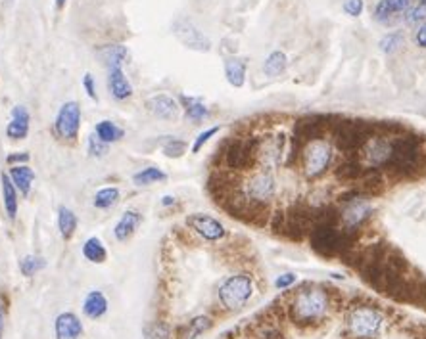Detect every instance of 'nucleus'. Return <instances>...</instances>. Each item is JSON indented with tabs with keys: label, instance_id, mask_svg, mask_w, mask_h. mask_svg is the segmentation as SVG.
I'll return each mask as SVG.
<instances>
[{
	"label": "nucleus",
	"instance_id": "f257e3e1",
	"mask_svg": "<svg viewBox=\"0 0 426 339\" xmlns=\"http://www.w3.org/2000/svg\"><path fill=\"white\" fill-rule=\"evenodd\" d=\"M330 311V297L323 288H304L290 303V316L298 324H315Z\"/></svg>",
	"mask_w": 426,
	"mask_h": 339
},
{
	"label": "nucleus",
	"instance_id": "f03ea898",
	"mask_svg": "<svg viewBox=\"0 0 426 339\" xmlns=\"http://www.w3.org/2000/svg\"><path fill=\"white\" fill-rule=\"evenodd\" d=\"M333 144L324 138L317 137L307 140L300 152V161H302V173L309 180H315L323 176L328 167L333 163Z\"/></svg>",
	"mask_w": 426,
	"mask_h": 339
},
{
	"label": "nucleus",
	"instance_id": "7ed1b4c3",
	"mask_svg": "<svg viewBox=\"0 0 426 339\" xmlns=\"http://www.w3.org/2000/svg\"><path fill=\"white\" fill-rule=\"evenodd\" d=\"M346 326L353 339H374L384 328V314L372 305H357L348 312Z\"/></svg>",
	"mask_w": 426,
	"mask_h": 339
},
{
	"label": "nucleus",
	"instance_id": "20e7f679",
	"mask_svg": "<svg viewBox=\"0 0 426 339\" xmlns=\"http://www.w3.org/2000/svg\"><path fill=\"white\" fill-rule=\"evenodd\" d=\"M421 142L413 135H396L392 137V156L386 169L394 173L409 174L421 163Z\"/></svg>",
	"mask_w": 426,
	"mask_h": 339
},
{
	"label": "nucleus",
	"instance_id": "39448f33",
	"mask_svg": "<svg viewBox=\"0 0 426 339\" xmlns=\"http://www.w3.org/2000/svg\"><path fill=\"white\" fill-rule=\"evenodd\" d=\"M240 196L251 205L256 207H265L277 194V180H275V174L271 169H260V171H254V173L244 180L242 184Z\"/></svg>",
	"mask_w": 426,
	"mask_h": 339
},
{
	"label": "nucleus",
	"instance_id": "423d86ee",
	"mask_svg": "<svg viewBox=\"0 0 426 339\" xmlns=\"http://www.w3.org/2000/svg\"><path fill=\"white\" fill-rule=\"evenodd\" d=\"M311 232V246L321 255H334L340 253L350 246V230L336 229L334 222H319Z\"/></svg>",
	"mask_w": 426,
	"mask_h": 339
},
{
	"label": "nucleus",
	"instance_id": "0eeeda50",
	"mask_svg": "<svg viewBox=\"0 0 426 339\" xmlns=\"http://www.w3.org/2000/svg\"><path fill=\"white\" fill-rule=\"evenodd\" d=\"M219 303L227 311H238L254 295V280L248 274H234L219 285Z\"/></svg>",
	"mask_w": 426,
	"mask_h": 339
},
{
	"label": "nucleus",
	"instance_id": "6e6552de",
	"mask_svg": "<svg viewBox=\"0 0 426 339\" xmlns=\"http://www.w3.org/2000/svg\"><path fill=\"white\" fill-rule=\"evenodd\" d=\"M371 125L365 121H342L334 128V142L342 152H357L371 137Z\"/></svg>",
	"mask_w": 426,
	"mask_h": 339
},
{
	"label": "nucleus",
	"instance_id": "1a4fd4ad",
	"mask_svg": "<svg viewBox=\"0 0 426 339\" xmlns=\"http://www.w3.org/2000/svg\"><path fill=\"white\" fill-rule=\"evenodd\" d=\"M225 165L232 171H246L256 161V138H234L223 152Z\"/></svg>",
	"mask_w": 426,
	"mask_h": 339
},
{
	"label": "nucleus",
	"instance_id": "9d476101",
	"mask_svg": "<svg viewBox=\"0 0 426 339\" xmlns=\"http://www.w3.org/2000/svg\"><path fill=\"white\" fill-rule=\"evenodd\" d=\"M81 128V108L75 100L65 102L60 106L54 119V135L65 142H74L79 137Z\"/></svg>",
	"mask_w": 426,
	"mask_h": 339
},
{
	"label": "nucleus",
	"instance_id": "9b49d317",
	"mask_svg": "<svg viewBox=\"0 0 426 339\" xmlns=\"http://www.w3.org/2000/svg\"><path fill=\"white\" fill-rule=\"evenodd\" d=\"M372 205L369 198H365L361 194H352L350 200H344V209L340 211V219L344 222V229L355 232L357 226H361L365 219L371 215Z\"/></svg>",
	"mask_w": 426,
	"mask_h": 339
},
{
	"label": "nucleus",
	"instance_id": "f8f14e48",
	"mask_svg": "<svg viewBox=\"0 0 426 339\" xmlns=\"http://www.w3.org/2000/svg\"><path fill=\"white\" fill-rule=\"evenodd\" d=\"M173 35H175L186 48L196 52H208L212 48V40L204 31L196 27L190 19H177L173 23Z\"/></svg>",
	"mask_w": 426,
	"mask_h": 339
},
{
	"label": "nucleus",
	"instance_id": "ddd939ff",
	"mask_svg": "<svg viewBox=\"0 0 426 339\" xmlns=\"http://www.w3.org/2000/svg\"><path fill=\"white\" fill-rule=\"evenodd\" d=\"M186 224L194 230L200 238H204L205 242H219L227 236V230L217 219H213L212 215H205V213H192L188 215Z\"/></svg>",
	"mask_w": 426,
	"mask_h": 339
},
{
	"label": "nucleus",
	"instance_id": "4468645a",
	"mask_svg": "<svg viewBox=\"0 0 426 339\" xmlns=\"http://www.w3.org/2000/svg\"><path fill=\"white\" fill-rule=\"evenodd\" d=\"M146 110L152 113L154 117L164 121H177L181 115V104L177 98L169 96V94H154L146 100Z\"/></svg>",
	"mask_w": 426,
	"mask_h": 339
},
{
	"label": "nucleus",
	"instance_id": "2eb2a0df",
	"mask_svg": "<svg viewBox=\"0 0 426 339\" xmlns=\"http://www.w3.org/2000/svg\"><path fill=\"white\" fill-rule=\"evenodd\" d=\"M29 123L31 115L25 106H14L10 113V123L6 127V137L10 140H23L29 135Z\"/></svg>",
	"mask_w": 426,
	"mask_h": 339
},
{
	"label": "nucleus",
	"instance_id": "dca6fc26",
	"mask_svg": "<svg viewBox=\"0 0 426 339\" xmlns=\"http://www.w3.org/2000/svg\"><path fill=\"white\" fill-rule=\"evenodd\" d=\"M56 339H79L83 336V324L74 312H62L54 322Z\"/></svg>",
	"mask_w": 426,
	"mask_h": 339
},
{
	"label": "nucleus",
	"instance_id": "f3484780",
	"mask_svg": "<svg viewBox=\"0 0 426 339\" xmlns=\"http://www.w3.org/2000/svg\"><path fill=\"white\" fill-rule=\"evenodd\" d=\"M108 91L117 102L129 100L133 96V84L123 69H108Z\"/></svg>",
	"mask_w": 426,
	"mask_h": 339
},
{
	"label": "nucleus",
	"instance_id": "a211bd4d",
	"mask_svg": "<svg viewBox=\"0 0 426 339\" xmlns=\"http://www.w3.org/2000/svg\"><path fill=\"white\" fill-rule=\"evenodd\" d=\"M140 222H142V215H140L137 209H127V211L121 215L120 220L115 222V226H113V236H115L117 242H127V239L137 232V229L140 226Z\"/></svg>",
	"mask_w": 426,
	"mask_h": 339
},
{
	"label": "nucleus",
	"instance_id": "6ab92c4d",
	"mask_svg": "<svg viewBox=\"0 0 426 339\" xmlns=\"http://www.w3.org/2000/svg\"><path fill=\"white\" fill-rule=\"evenodd\" d=\"M411 6V0H380L374 8V19L380 23H390L392 19L405 14Z\"/></svg>",
	"mask_w": 426,
	"mask_h": 339
},
{
	"label": "nucleus",
	"instance_id": "aec40b11",
	"mask_svg": "<svg viewBox=\"0 0 426 339\" xmlns=\"http://www.w3.org/2000/svg\"><path fill=\"white\" fill-rule=\"evenodd\" d=\"M0 184H2V203H4V211L8 215V219H16L18 217V188L14 186L10 174H0Z\"/></svg>",
	"mask_w": 426,
	"mask_h": 339
},
{
	"label": "nucleus",
	"instance_id": "412c9836",
	"mask_svg": "<svg viewBox=\"0 0 426 339\" xmlns=\"http://www.w3.org/2000/svg\"><path fill=\"white\" fill-rule=\"evenodd\" d=\"M179 104H181V108L185 110L186 117L190 121H194V123H200V121H204L210 117V108H208L204 104V100L198 98V96H186V94H181V96H179Z\"/></svg>",
	"mask_w": 426,
	"mask_h": 339
},
{
	"label": "nucleus",
	"instance_id": "4be33fe9",
	"mask_svg": "<svg viewBox=\"0 0 426 339\" xmlns=\"http://www.w3.org/2000/svg\"><path fill=\"white\" fill-rule=\"evenodd\" d=\"M83 312L87 318L91 320H98L102 318L104 314L108 312V299L102 292L94 290V292H89L83 301Z\"/></svg>",
	"mask_w": 426,
	"mask_h": 339
},
{
	"label": "nucleus",
	"instance_id": "5701e85b",
	"mask_svg": "<svg viewBox=\"0 0 426 339\" xmlns=\"http://www.w3.org/2000/svg\"><path fill=\"white\" fill-rule=\"evenodd\" d=\"M100 58L108 69H123V65L129 62V48L123 45L104 46L100 50Z\"/></svg>",
	"mask_w": 426,
	"mask_h": 339
},
{
	"label": "nucleus",
	"instance_id": "b1692460",
	"mask_svg": "<svg viewBox=\"0 0 426 339\" xmlns=\"http://www.w3.org/2000/svg\"><path fill=\"white\" fill-rule=\"evenodd\" d=\"M8 174L21 196H29V194H31V186H33V180H35V171H33L31 167L12 165Z\"/></svg>",
	"mask_w": 426,
	"mask_h": 339
},
{
	"label": "nucleus",
	"instance_id": "393cba45",
	"mask_svg": "<svg viewBox=\"0 0 426 339\" xmlns=\"http://www.w3.org/2000/svg\"><path fill=\"white\" fill-rule=\"evenodd\" d=\"M225 77L234 89L244 86L246 83V60L244 58H227L225 60Z\"/></svg>",
	"mask_w": 426,
	"mask_h": 339
},
{
	"label": "nucleus",
	"instance_id": "a878e982",
	"mask_svg": "<svg viewBox=\"0 0 426 339\" xmlns=\"http://www.w3.org/2000/svg\"><path fill=\"white\" fill-rule=\"evenodd\" d=\"M83 257L89 263L94 265H102L108 259V249L104 246V242L98 236H91L83 244Z\"/></svg>",
	"mask_w": 426,
	"mask_h": 339
},
{
	"label": "nucleus",
	"instance_id": "bb28decb",
	"mask_svg": "<svg viewBox=\"0 0 426 339\" xmlns=\"http://www.w3.org/2000/svg\"><path fill=\"white\" fill-rule=\"evenodd\" d=\"M94 135L100 140H104L106 144H115V142H120L121 138L125 137V130L117 123H113V121L102 119L94 125Z\"/></svg>",
	"mask_w": 426,
	"mask_h": 339
},
{
	"label": "nucleus",
	"instance_id": "cd10ccee",
	"mask_svg": "<svg viewBox=\"0 0 426 339\" xmlns=\"http://www.w3.org/2000/svg\"><path fill=\"white\" fill-rule=\"evenodd\" d=\"M77 224H79L77 215H75L69 207L60 205V207H58V230H60V236H62L65 242L74 238L75 230H77Z\"/></svg>",
	"mask_w": 426,
	"mask_h": 339
},
{
	"label": "nucleus",
	"instance_id": "c85d7f7f",
	"mask_svg": "<svg viewBox=\"0 0 426 339\" xmlns=\"http://www.w3.org/2000/svg\"><path fill=\"white\" fill-rule=\"evenodd\" d=\"M121 192L117 186H106V188H100L98 192L94 194L93 205L100 211H106V209H111L115 203L120 202Z\"/></svg>",
	"mask_w": 426,
	"mask_h": 339
},
{
	"label": "nucleus",
	"instance_id": "c756f323",
	"mask_svg": "<svg viewBox=\"0 0 426 339\" xmlns=\"http://www.w3.org/2000/svg\"><path fill=\"white\" fill-rule=\"evenodd\" d=\"M167 173L159 167H144L140 169L139 173L133 174V183L137 186H150V184L156 183H166Z\"/></svg>",
	"mask_w": 426,
	"mask_h": 339
},
{
	"label": "nucleus",
	"instance_id": "7c9ffc66",
	"mask_svg": "<svg viewBox=\"0 0 426 339\" xmlns=\"http://www.w3.org/2000/svg\"><path fill=\"white\" fill-rule=\"evenodd\" d=\"M287 65V54L280 52V50H275V52H271V54L267 56V60H265V64H263V73L267 75V77H278V75L284 73Z\"/></svg>",
	"mask_w": 426,
	"mask_h": 339
},
{
	"label": "nucleus",
	"instance_id": "2f4dec72",
	"mask_svg": "<svg viewBox=\"0 0 426 339\" xmlns=\"http://www.w3.org/2000/svg\"><path fill=\"white\" fill-rule=\"evenodd\" d=\"M213 326V322L210 316H196L192 320L186 324L185 334H183V339H198L204 331H208Z\"/></svg>",
	"mask_w": 426,
	"mask_h": 339
},
{
	"label": "nucleus",
	"instance_id": "473e14b6",
	"mask_svg": "<svg viewBox=\"0 0 426 339\" xmlns=\"http://www.w3.org/2000/svg\"><path fill=\"white\" fill-rule=\"evenodd\" d=\"M45 266H47V261H45V257L41 255H25L19 261V270H21V274L27 276V278L35 276L41 270H45Z\"/></svg>",
	"mask_w": 426,
	"mask_h": 339
},
{
	"label": "nucleus",
	"instance_id": "72a5a7b5",
	"mask_svg": "<svg viewBox=\"0 0 426 339\" xmlns=\"http://www.w3.org/2000/svg\"><path fill=\"white\" fill-rule=\"evenodd\" d=\"M171 328L166 322H150L144 326V339H169Z\"/></svg>",
	"mask_w": 426,
	"mask_h": 339
},
{
	"label": "nucleus",
	"instance_id": "f704fd0d",
	"mask_svg": "<svg viewBox=\"0 0 426 339\" xmlns=\"http://www.w3.org/2000/svg\"><path fill=\"white\" fill-rule=\"evenodd\" d=\"M87 152H89V156L91 157H106L108 156V152H110V144H106L104 140L96 137V135H91L89 140H87Z\"/></svg>",
	"mask_w": 426,
	"mask_h": 339
},
{
	"label": "nucleus",
	"instance_id": "c9c22d12",
	"mask_svg": "<svg viewBox=\"0 0 426 339\" xmlns=\"http://www.w3.org/2000/svg\"><path fill=\"white\" fill-rule=\"evenodd\" d=\"M380 50L384 52V54H394L396 50H399V46H403V33H388L386 37L380 40Z\"/></svg>",
	"mask_w": 426,
	"mask_h": 339
},
{
	"label": "nucleus",
	"instance_id": "e433bc0d",
	"mask_svg": "<svg viewBox=\"0 0 426 339\" xmlns=\"http://www.w3.org/2000/svg\"><path fill=\"white\" fill-rule=\"evenodd\" d=\"M219 130H221V127H219V125H215V127L205 128L204 132H200V135L196 137L194 144H192V154H198V152H200V150H202V148H204L205 144L210 142V138L215 137Z\"/></svg>",
	"mask_w": 426,
	"mask_h": 339
},
{
	"label": "nucleus",
	"instance_id": "4c0bfd02",
	"mask_svg": "<svg viewBox=\"0 0 426 339\" xmlns=\"http://www.w3.org/2000/svg\"><path fill=\"white\" fill-rule=\"evenodd\" d=\"M418 21H426V6L425 4H415L405 12V23L407 25H415Z\"/></svg>",
	"mask_w": 426,
	"mask_h": 339
},
{
	"label": "nucleus",
	"instance_id": "58836bf2",
	"mask_svg": "<svg viewBox=\"0 0 426 339\" xmlns=\"http://www.w3.org/2000/svg\"><path fill=\"white\" fill-rule=\"evenodd\" d=\"M186 152V144L183 140H177V138H171L164 146V154L167 157H181Z\"/></svg>",
	"mask_w": 426,
	"mask_h": 339
},
{
	"label": "nucleus",
	"instance_id": "ea45409f",
	"mask_svg": "<svg viewBox=\"0 0 426 339\" xmlns=\"http://www.w3.org/2000/svg\"><path fill=\"white\" fill-rule=\"evenodd\" d=\"M363 8H365L363 0H344L342 10L348 14V16H352V18H359Z\"/></svg>",
	"mask_w": 426,
	"mask_h": 339
},
{
	"label": "nucleus",
	"instance_id": "a19ab883",
	"mask_svg": "<svg viewBox=\"0 0 426 339\" xmlns=\"http://www.w3.org/2000/svg\"><path fill=\"white\" fill-rule=\"evenodd\" d=\"M83 86L85 91H87V96L91 98V100H96L98 96H96V86H94V77L91 73H87L83 77Z\"/></svg>",
	"mask_w": 426,
	"mask_h": 339
},
{
	"label": "nucleus",
	"instance_id": "79ce46f5",
	"mask_svg": "<svg viewBox=\"0 0 426 339\" xmlns=\"http://www.w3.org/2000/svg\"><path fill=\"white\" fill-rule=\"evenodd\" d=\"M296 282V274H292V272H288V274H280L275 280V285H277L278 290H284V288H290V285Z\"/></svg>",
	"mask_w": 426,
	"mask_h": 339
},
{
	"label": "nucleus",
	"instance_id": "37998d69",
	"mask_svg": "<svg viewBox=\"0 0 426 339\" xmlns=\"http://www.w3.org/2000/svg\"><path fill=\"white\" fill-rule=\"evenodd\" d=\"M8 161L10 165H14V163H19V165H27L29 163V154L27 152H21V154H12V156H8Z\"/></svg>",
	"mask_w": 426,
	"mask_h": 339
},
{
	"label": "nucleus",
	"instance_id": "c03bdc74",
	"mask_svg": "<svg viewBox=\"0 0 426 339\" xmlns=\"http://www.w3.org/2000/svg\"><path fill=\"white\" fill-rule=\"evenodd\" d=\"M415 40H417V45L421 46V48H426V21L421 25V27H418Z\"/></svg>",
	"mask_w": 426,
	"mask_h": 339
},
{
	"label": "nucleus",
	"instance_id": "a18cd8bd",
	"mask_svg": "<svg viewBox=\"0 0 426 339\" xmlns=\"http://www.w3.org/2000/svg\"><path fill=\"white\" fill-rule=\"evenodd\" d=\"M175 198H173V196H164V198H161V205H164V207H169V205H175Z\"/></svg>",
	"mask_w": 426,
	"mask_h": 339
},
{
	"label": "nucleus",
	"instance_id": "49530a36",
	"mask_svg": "<svg viewBox=\"0 0 426 339\" xmlns=\"http://www.w3.org/2000/svg\"><path fill=\"white\" fill-rule=\"evenodd\" d=\"M2 331H4V309L0 307V339H2Z\"/></svg>",
	"mask_w": 426,
	"mask_h": 339
},
{
	"label": "nucleus",
	"instance_id": "de8ad7c7",
	"mask_svg": "<svg viewBox=\"0 0 426 339\" xmlns=\"http://www.w3.org/2000/svg\"><path fill=\"white\" fill-rule=\"evenodd\" d=\"M65 2H67V0H56V6H58V8H64Z\"/></svg>",
	"mask_w": 426,
	"mask_h": 339
},
{
	"label": "nucleus",
	"instance_id": "09e8293b",
	"mask_svg": "<svg viewBox=\"0 0 426 339\" xmlns=\"http://www.w3.org/2000/svg\"><path fill=\"white\" fill-rule=\"evenodd\" d=\"M415 2H417V4H425L426 6V0H415Z\"/></svg>",
	"mask_w": 426,
	"mask_h": 339
}]
</instances>
